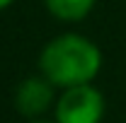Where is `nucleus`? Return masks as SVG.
<instances>
[{
  "label": "nucleus",
  "instance_id": "423d86ee",
  "mask_svg": "<svg viewBox=\"0 0 126 123\" xmlns=\"http://www.w3.org/2000/svg\"><path fill=\"white\" fill-rule=\"evenodd\" d=\"M32 123H48V121H32Z\"/></svg>",
  "mask_w": 126,
  "mask_h": 123
},
{
  "label": "nucleus",
  "instance_id": "f257e3e1",
  "mask_svg": "<svg viewBox=\"0 0 126 123\" xmlns=\"http://www.w3.org/2000/svg\"><path fill=\"white\" fill-rule=\"evenodd\" d=\"M102 68V53L90 39L80 34H63L48 41L39 56V70L53 87L90 85Z\"/></svg>",
  "mask_w": 126,
  "mask_h": 123
},
{
  "label": "nucleus",
  "instance_id": "39448f33",
  "mask_svg": "<svg viewBox=\"0 0 126 123\" xmlns=\"http://www.w3.org/2000/svg\"><path fill=\"white\" fill-rule=\"evenodd\" d=\"M10 2H12V0H0V10H2V7H7Z\"/></svg>",
  "mask_w": 126,
  "mask_h": 123
},
{
  "label": "nucleus",
  "instance_id": "20e7f679",
  "mask_svg": "<svg viewBox=\"0 0 126 123\" xmlns=\"http://www.w3.org/2000/svg\"><path fill=\"white\" fill-rule=\"evenodd\" d=\"M44 2L51 10V15H56L58 19H65V22L82 19L94 5V0H44Z\"/></svg>",
  "mask_w": 126,
  "mask_h": 123
},
{
  "label": "nucleus",
  "instance_id": "f03ea898",
  "mask_svg": "<svg viewBox=\"0 0 126 123\" xmlns=\"http://www.w3.org/2000/svg\"><path fill=\"white\" fill-rule=\"evenodd\" d=\"M104 97L92 85L63 89L56 101V123H102Z\"/></svg>",
  "mask_w": 126,
  "mask_h": 123
},
{
  "label": "nucleus",
  "instance_id": "7ed1b4c3",
  "mask_svg": "<svg viewBox=\"0 0 126 123\" xmlns=\"http://www.w3.org/2000/svg\"><path fill=\"white\" fill-rule=\"evenodd\" d=\"M53 101V85L44 75L27 77L15 92V106L24 118H39Z\"/></svg>",
  "mask_w": 126,
  "mask_h": 123
}]
</instances>
